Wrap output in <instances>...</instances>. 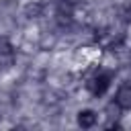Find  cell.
I'll list each match as a JSON object with an SVG mask.
<instances>
[{
    "label": "cell",
    "mask_w": 131,
    "mask_h": 131,
    "mask_svg": "<svg viewBox=\"0 0 131 131\" xmlns=\"http://www.w3.org/2000/svg\"><path fill=\"white\" fill-rule=\"evenodd\" d=\"M111 84H113V74H111V72H104V70H98V72H94V74L88 78L86 88H88V92H90L92 96L100 98V96L106 94V90L111 88Z\"/></svg>",
    "instance_id": "6da1fadb"
},
{
    "label": "cell",
    "mask_w": 131,
    "mask_h": 131,
    "mask_svg": "<svg viewBox=\"0 0 131 131\" xmlns=\"http://www.w3.org/2000/svg\"><path fill=\"white\" fill-rule=\"evenodd\" d=\"M76 121H78V127H82V129H92V127L98 123V115H96L92 108H82V111L78 113Z\"/></svg>",
    "instance_id": "3957f363"
},
{
    "label": "cell",
    "mask_w": 131,
    "mask_h": 131,
    "mask_svg": "<svg viewBox=\"0 0 131 131\" xmlns=\"http://www.w3.org/2000/svg\"><path fill=\"white\" fill-rule=\"evenodd\" d=\"M115 104L121 111H129L131 108V82L119 84V88L115 92Z\"/></svg>",
    "instance_id": "7a4b0ae2"
}]
</instances>
